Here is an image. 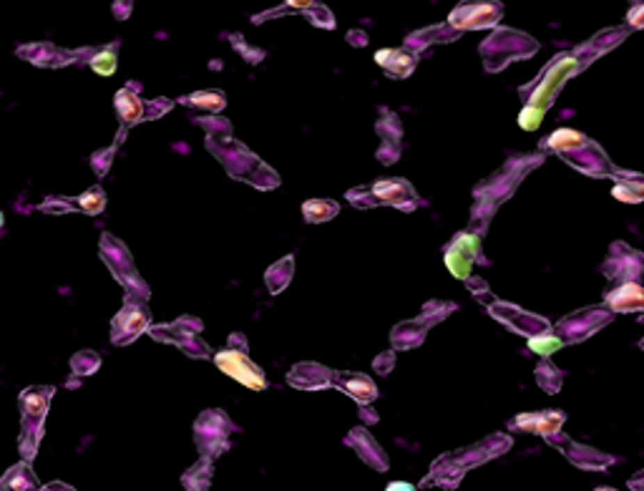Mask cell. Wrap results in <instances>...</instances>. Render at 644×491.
<instances>
[{
    "label": "cell",
    "mask_w": 644,
    "mask_h": 491,
    "mask_svg": "<svg viewBox=\"0 0 644 491\" xmlns=\"http://www.w3.org/2000/svg\"><path fill=\"white\" fill-rule=\"evenodd\" d=\"M508 449H511V438L504 436V433H493L486 441L471 446L466 451H456V453H448V456H441L433 464V472H430L428 481H435L438 486L453 489V486H458V481L463 478V474H466L468 469L483 464L488 458H496L499 453L508 451Z\"/></svg>",
    "instance_id": "obj_1"
},
{
    "label": "cell",
    "mask_w": 644,
    "mask_h": 491,
    "mask_svg": "<svg viewBox=\"0 0 644 491\" xmlns=\"http://www.w3.org/2000/svg\"><path fill=\"white\" fill-rule=\"evenodd\" d=\"M207 149H209L217 159H222L224 169H227L234 179L250 182V184H255L257 189H275V186L280 184L277 174L272 172L270 166H264L262 161L257 159L255 154L247 149V146L232 141V136L230 139H224L222 144H219V141L207 139Z\"/></svg>",
    "instance_id": "obj_2"
},
{
    "label": "cell",
    "mask_w": 644,
    "mask_h": 491,
    "mask_svg": "<svg viewBox=\"0 0 644 491\" xmlns=\"http://www.w3.org/2000/svg\"><path fill=\"white\" fill-rule=\"evenodd\" d=\"M348 200L355 207L388 204V207H398L403 212H413L415 207L421 204V197L415 194L410 182H405V179H378L370 186L350 189Z\"/></svg>",
    "instance_id": "obj_3"
},
{
    "label": "cell",
    "mask_w": 644,
    "mask_h": 491,
    "mask_svg": "<svg viewBox=\"0 0 644 491\" xmlns=\"http://www.w3.org/2000/svg\"><path fill=\"white\" fill-rule=\"evenodd\" d=\"M234 431L237 426L232 424L224 411H217V408L204 411L194 426V441H197L199 453L207 458H217L219 453L230 449V436Z\"/></svg>",
    "instance_id": "obj_4"
},
{
    "label": "cell",
    "mask_w": 644,
    "mask_h": 491,
    "mask_svg": "<svg viewBox=\"0 0 644 491\" xmlns=\"http://www.w3.org/2000/svg\"><path fill=\"white\" fill-rule=\"evenodd\" d=\"M202 320L197 318H179L171 325H154L149 328L154 340L161 343H171V346L182 348L191 358H209L211 351L209 346L202 340Z\"/></svg>",
    "instance_id": "obj_5"
},
{
    "label": "cell",
    "mask_w": 644,
    "mask_h": 491,
    "mask_svg": "<svg viewBox=\"0 0 644 491\" xmlns=\"http://www.w3.org/2000/svg\"><path fill=\"white\" fill-rule=\"evenodd\" d=\"M101 255H104L108 270L116 275V280L124 282L126 292L138 295V298H149V287L144 285V280L138 277L136 267L131 262V255H129V250L121 245L119 239H113L111 234H104L101 237Z\"/></svg>",
    "instance_id": "obj_6"
},
{
    "label": "cell",
    "mask_w": 644,
    "mask_h": 491,
    "mask_svg": "<svg viewBox=\"0 0 644 491\" xmlns=\"http://www.w3.org/2000/svg\"><path fill=\"white\" fill-rule=\"evenodd\" d=\"M453 310H456L453 303H438V300H433V303L421 312V318L408 320V323H403V325H398L390 332L393 346L398 348V351H408V348L421 346L423 338H426V332L430 330L438 320H443L448 312H453Z\"/></svg>",
    "instance_id": "obj_7"
},
{
    "label": "cell",
    "mask_w": 644,
    "mask_h": 491,
    "mask_svg": "<svg viewBox=\"0 0 644 491\" xmlns=\"http://www.w3.org/2000/svg\"><path fill=\"white\" fill-rule=\"evenodd\" d=\"M214 363H217V368L222 373H227L230 378L247 385L252 391H264V388H267V378H264L262 368L252 363L244 351L224 348V351H219L217 355H214Z\"/></svg>",
    "instance_id": "obj_8"
},
{
    "label": "cell",
    "mask_w": 644,
    "mask_h": 491,
    "mask_svg": "<svg viewBox=\"0 0 644 491\" xmlns=\"http://www.w3.org/2000/svg\"><path fill=\"white\" fill-rule=\"evenodd\" d=\"M144 300L146 298H134L129 292L126 305L111 323V340L116 346H129L149 328V310H146Z\"/></svg>",
    "instance_id": "obj_9"
},
{
    "label": "cell",
    "mask_w": 644,
    "mask_h": 491,
    "mask_svg": "<svg viewBox=\"0 0 644 491\" xmlns=\"http://www.w3.org/2000/svg\"><path fill=\"white\" fill-rule=\"evenodd\" d=\"M606 323H611L609 310H604V307H586V310H579L561 320L559 325H556V335L561 338V343H579V340L594 335Z\"/></svg>",
    "instance_id": "obj_10"
},
{
    "label": "cell",
    "mask_w": 644,
    "mask_h": 491,
    "mask_svg": "<svg viewBox=\"0 0 644 491\" xmlns=\"http://www.w3.org/2000/svg\"><path fill=\"white\" fill-rule=\"evenodd\" d=\"M574 71H577V61H574L572 56H566V58H556V63H552L549 71L541 76V81L536 83V88L529 91V104H531V106H539L541 111H546L549 104L554 101V96H556V91L564 86V81L569 79Z\"/></svg>",
    "instance_id": "obj_11"
},
{
    "label": "cell",
    "mask_w": 644,
    "mask_h": 491,
    "mask_svg": "<svg viewBox=\"0 0 644 491\" xmlns=\"http://www.w3.org/2000/svg\"><path fill=\"white\" fill-rule=\"evenodd\" d=\"M478 250H481L478 234L471 232L456 234L453 242L446 247V267L451 270V275L458 280H468L471 267H474L476 257H478Z\"/></svg>",
    "instance_id": "obj_12"
},
{
    "label": "cell",
    "mask_w": 644,
    "mask_h": 491,
    "mask_svg": "<svg viewBox=\"0 0 644 491\" xmlns=\"http://www.w3.org/2000/svg\"><path fill=\"white\" fill-rule=\"evenodd\" d=\"M488 312H491L499 323H504V325L511 328V330L519 332V335H526V338L549 330V323H546L544 318L533 315V312L521 310V307H516V305H508V303H491V305H488Z\"/></svg>",
    "instance_id": "obj_13"
},
{
    "label": "cell",
    "mask_w": 644,
    "mask_h": 491,
    "mask_svg": "<svg viewBox=\"0 0 644 491\" xmlns=\"http://www.w3.org/2000/svg\"><path fill=\"white\" fill-rule=\"evenodd\" d=\"M169 108H171V104L166 99H156L146 106L138 96H134L131 88H124V91L116 93V111H119V119L124 121L126 127H134V124L146 121V119H156V116L166 113Z\"/></svg>",
    "instance_id": "obj_14"
},
{
    "label": "cell",
    "mask_w": 644,
    "mask_h": 491,
    "mask_svg": "<svg viewBox=\"0 0 644 491\" xmlns=\"http://www.w3.org/2000/svg\"><path fill=\"white\" fill-rule=\"evenodd\" d=\"M602 270L614 282H631V280H637L642 275V255L634 252L631 247L622 245V242H614L609 259L604 262Z\"/></svg>",
    "instance_id": "obj_15"
},
{
    "label": "cell",
    "mask_w": 644,
    "mask_h": 491,
    "mask_svg": "<svg viewBox=\"0 0 644 491\" xmlns=\"http://www.w3.org/2000/svg\"><path fill=\"white\" fill-rule=\"evenodd\" d=\"M569 164L574 166V169H579V172L589 174V177H604V174H619L614 166H611V161L606 159V154L599 149L594 141L586 139L581 146H577V149H572V152L561 154Z\"/></svg>",
    "instance_id": "obj_16"
},
{
    "label": "cell",
    "mask_w": 644,
    "mask_h": 491,
    "mask_svg": "<svg viewBox=\"0 0 644 491\" xmlns=\"http://www.w3.org/2000/svg\"><path fill=\"white\" fill-rule=\"evenodd\" d=\"M564 424V413L561 411H536V413H521L511 421V428L516 431H529L536 436H554Z\"/></svg>",
    "instance_id": "obj_17"
},
{
    "label": "cell",
    "mask_w": 644,
    "mask_h": 491,
    "mask_svg": "<svg viewBox=\"0 0 644 491\" xmlns=\"http://www.w3.org/2000/svg\"><path fill=\"white\" fill-rule=\"evenodd\" d=\"M499 15H501L499 3H471V6H460L458 10H453L451 23L456 28H483L493 26Z\"/></svg>",
    "instance_id": "obj_18"
},
{
    "label": "cell",
    "mask_w": 644,
    "mask_h": 491,
    "mask_svg": "<svg viewBox=\"0 0 644 491\" xmlns=\"http://www.w3.org/2000/svg\"><path fill=\"white\" fill-rule=\"evenodd\" d=\"M332 380V371L320 363H297L287 373V383L292 388H303V391H320L328 388Z\"/></svg>",
    "instance_id": "obj_19"
},
{
    "label": "cell",
    "mask_w": 644,
    "mask_h": 491,
    "mask_svg": "<svg viewBox=\"0 0 644 491\" xmlns=\"http://www.w3.org/2000/svg\"><path fill=\"white\" fill-rule=\"evenodd\" d=\"M330 385H335V388L345 391L350 399L357 401L360 405L373 403V401L378 399V388H375V383L368 378V376H362V373H332Z\"/></svg>",
    "instance_id": "obj_20"
},
{
    "label": "cell",
    "mask_w": 644,
    "mask_h": 491,
    "mask_svg": "<svg viewBox=\"0 0 644 491\" xmlns=\"http://www.w3.org/2000/svg\"><path fill=\"white\" fill-rule=\"evenodd\" d=\"M345 441H348L350 449H355L357 456H360L365 464H370L373 469H378V472H388V456H385V451H383L380 446L375 444V438L370 436L365 428H353Z\"/></svg>",
    "instance_id": "obj_21"
},
{
    "label": "cell",
    "mask_w": 644,
    "mask_h": 491,
    "mask_svg": "<svg viewBox=\"0 0 644 491\" xmlns=\"http://www.w3.org/2000/svg\"><path fill=\"white\" fill-rule=\"evenodd\" d=\"M606 307L614 312H639L644 307V292L639 282H622L619 287L609 292L604 298Z\"/></svg>",
    "instance_id": "obj_22"
},
{
    "label": "cell",
    "mask_w": 644,
    "mask_h": 491,
    "mask_svg": "<svg viewBox=\"0 0 644 491\" xmlns=\"http://www.w3.org/2000/svg\"><path fill=\"white\" fill-rule=\"evenodd\" d=\"M552 438L554 446H559L561 451L569 456V461L577 466H581V469H604L606 464H609L611 458L604 456V453L594 451V449H581V446H577L574 441H569V438Z\"/></svg>",
    "instance_id": "obj_23"
},
{
    "label": "cell",
    "mask_w": 644,
    "mask_h": 491,
    "mask_svg": "<svg viewBox=\"0 0 644 491\" xmlns=\"http://www.w3.org/2000/svg\"><path fill=\"white\" fill-rule=\"evenodd\" d=\"M292 275H295V257H292V255H287V257L280 259V262H275V265H272L270 270L264 273L267 290H270L272 295H280V292H282L284 287L289 285Z\"/></svg>",
    "instance_id": "obj_24"
},
{
    "label": "cell",
    "mask_w": 644,
    "mask_h": 491,
    "mask_svg": "<svg viewBox=\"0 0 644 491\" xmlns=\"http://www.w3.org/2000/svg\"><path fill=\"white\" fill-rule=\"evenodd\" d=\"M375 61H378L390 76H398V79H401V76H408V73L415 68V56L405 54V51H398V48H393V51H380V54L375 56Z\"/></svg>",
    "instance_id": "obj_25"
},
{
    "label": "cell",
    "mask_w": 644,
    "mask_h": 491,
    "mask_svg": "<svg viewBox=\"0 0 644 491\" xmlns=\"http://www.w3.org/2000/svg\"><path fill=\"white\" fill-rule=\"evenodd\" d=\"M586 141L584 134L574 131V129H559V131H554L549 139L541 144V149H546V152H556V154H566L572 152V149H577V146H581Z\"/></svg>",
    "instance_id": "obj_26"
},
{
    "label": "cell",
    "mask_w": 644,
    "mask_h": 491,
    "mask_svg": "<svg viewBox=\"0 0 644 491\" xmlns=\"http://www.w3.org/2000/svg\"><path fill=\"white\" fill-rule=\"evenodd\" d=\"M53 396V388H31L23 393V411L28 421H40L48 408V399Z\"/></svg>",
    "instance_id": "obj_27"
},
{
    "label": "cell",
    "mask_w": 644,
    "mask_h": 491,
    "mask_svg": "<svg viewBox=\"0 0 644 491\" xmlns=\"http://www.w3.org/2000/svg\"><path fill=\"white\" fill-rule=\"evenodd\" d=\"M340 212V204L332 200H309L303 204V217L309 225H320V222H330Z\"/></svg>",
    "instance_id": "obj_28"
},
{
    "label": "cell",
    "mask_w": 644,
    "mask_h": 491,
    "mask_svg": "<svg viewBox=\"0 0 644 491\" xmlns=\"http://www.w3.org/2000/svg\"><path fill=\"white\" fill-rule=\"evenodd\" d=\"M211 474H214V466H211V458L204 456L197 466H191L189 472L182 476V484L186 489H209L211 484Z\"/></svg>",
    "instance_id": "obj_29"
},
{
    "label": "cell",
    "mask_w": 644,
    "mask_h": 491,
    "mask_svg": "<svg viewBox=\"0 0 644 491\" xmlns=\"http://www.w3.org/2000/svg\"><path fill=\"white\" fill-rule=\"evenodd\" d=\"M536 378H539V385L546 393H556L559 391V383L564 380V373H561L554 363L544 360V363L536 368Z\"/></svg>",
    "instance_id": "obj_30"
},
{
    "label": "cell",
    "mask_w": 644,
    "mask_h": 491,
    "mask_svg": "<svg viewBox=\"0 0 644 491\" xmlns=\"http://www.w3.org/2000/svg\"><path fill=\"white\" fill-rule=\"evenodd\" d=\"M184 104H189V106H202V108H207V111H222L227 101H224V93L199 91V93H191V96H186Z\"/></svg>",
    "instance_id": "obj_31"
},
{
    "label": "cell",
    "mask_w": 644,
    "mask_h": 491,
    "mask_svg": "<svg viewBox=\"0 0 644 491\" xmlns=\"http://www.w3.org/2000/svg\"><path fill=\"white\" fill-rule=\"evenodd\" d=\"M561 346H564V343H561L559 335H552L549 330L529 338V348H531L533 353H539V355H552V353L559 351Z\"/></svg>",
    "instance_id": "obj_32"
},
{
    "label": "cell",
    "mask_w": 644,
    "mask_h": 491,
    "mask_svg": "<svg viewBox=\"0 0 644 491\" xmlns=\"http://www.w3.org/2000/svg\"><path fill=\"white\" fill-rule=\"evenodd\" d=\"M642 192H644V186H642V182H639V177H634V182H625V184H619L611 189V194H614L617 200L629 202V204L642 202Z\"/></svg>",
    "instance_id": "obj_33"
},
{
    "label": "cell",
    "mask_w": 644,
    "mask_h": 491,
    "mask_svg": "<svg viewBox=\"0 0 644 491\" xmlns=\"http://www.w3.org/2000/svg\"><path fill=\"white\" fill-rule=\"evenodd\" d=\"M378 134L383 136V141H390V144H398L403 136V127L395 113H385V121H378Z\"/></svg>",
    "instance_id": "obj_34"
},
{
    "label": "cell",
    "mask_w": 644,
    "mask_h": 491,
    "mask_svg": "<svg viewBox=\"0 0 644 491\" xmlns=\"http://www.w3.org/2000/svg\"><path fill=\"white\" fill-rule=\"evenodd\" d=\"M76 202H79V209H83L86 214H99L106 207V194L101 192L99 186H93V189H88V192H86L83 197H79Z\"/></svg>",
    "instance_id": "obj_35"
},
{
    "label": "cell",
    "mask_w": 644,
    "mask_h": 491,
    "mask_svg": "<svg viewBox=\"0 0 644 491\" xmlns=\"http://www.w3.org/2000/svg\"><path fill=\"white\" fill-rule=\"evenodd\" d=\"M91 68L101 76H111L116 71V51L113 48H106L101 54H96L91 58Z\"/></svg>",
    "instance_id": "obj_36"
},
{
    "label": "cell",
    "mask_w": 644,
    "mask_h": 491,
    "mask_svg": "<svg viewBox=\"0 0 644 491\" xmlns=\"http://www.w3.org/2000/svg\"><path fill=\"white\" fill-rule=\"evenodd\" d=\"M99 355L91 351H81L79 355H73V371L81 373V376H88V373H93L96 368H99Z\"/></svg>",
    "instance_id": "obj_37"
},
{
    "label": "cell",
    "mask_w": 644,
    "mask_h": 491,
    "mask_svg": "<svg viewBox=\"0 0 644 491\" xmlns=\"http://www.w3.org/2000/svg\"><path fill=\"white\" fill-rule=\"evenodd\" d=\"M6 486H13V489H28V486H35V478H33V474L28 472L26 466L20 464L13 474H8Z\"/></svg>",
    "instance_id": "obj_38"
},
{
    "label": "cell",
    "mask_w": 644,
    "mask_h": 491,
    "mask_svg": "<svg viewBox=\"0 0 644 491\" xmlns=\"http://www.w3.org/2000/svg\"><path fill=\"white\" fill-rule=\"evenodd\" d=\"M541 119H544V111H541L539 106H531V104H529V106L521 111L519 124H521V129H526V131H533V129H539Z\"/></svg>",
    "instance_id": "obj_39"
},
{
    "label": "cell",
    "mask_w": 644,
    "mask_h": 491,
    "mask_svg": "<svg viewBox=\"0 0 644 491\" xmlns=\"http://www.w3.org/2000/svg\"><path fill=\"white\" fill-rule=\"evenodd\" d=\"M401 156V146L398 144H390V141H383L380 152H378V159H383L385 164H393L395 159Z\"/></svg>",
    "instance_id": "obj_40"
},
{
    "label": "cell",
    "mask_w": 644,
    "mask_h": 491,
    "mask_svg": "<svg viewBox=\"0 0 644 491\" xmlns=\"http://www.w3.org/2000/svg\"><path fill=\"white\" fill-rule=\"evenodd\" d=\"M393 360H395V355L393 353H383V355H378L375 358V371L380 373V376H388L390 371H393Z\"/></svg>",
    "instance_id": "obj_41"
},
{
    "label": "cell",
    "mask_w": 644,
    "mask_h": 491,
    "mask_svg": "<svg viewBox=\"0 0 644 491\" xmlns=\"http://www.w3.org/2000/svg\"><path fill=\"white\" fill-rule=\"evenodd\" d=\"M113 156V149H106L104 154H96L93 156V169H96V174H106V169H108V164H111V159Z\"/></svg>",
    "instance_id": "obj_42"
},
{
    "label": "cell",
    "mask_w": 644,
    "mask_h": 491,
    "mask_svg": "<svg viewBox=\"0 0 644 491\" xmlns=\"http://www.w3.org/2000/svg\"><path fill=\"white\" fill-rule=\"evenodd\" d=\"M227 348H237V351L247 353V338H244V335H239V332H234V335H230V346H227Z\"/></svg>",
    "instance_id": "obj_43"
},
{
    "label": "cell",
    "mask_w": 644,
    "mask_h": 491,
    "mask_svg": "<svg viewBox=\"0 0 644 491\" xmlns=\"http://www.w3.org/2000/svg\"><path fill=\"white\" fill-rule=\"evenodd\" d=\"M292 8H303V10H309V6H315V0H287Z\"/></svg>",
    "instance_id": "obj_44"
},
{
    "label": "cell",
    "mask_w": 644,
    "mask_h": 491,
    "mask_svg": "<svg viewBox=\"0 0 644 491\" xmlns=\"http://www.w3.org/2000/svg\"><path fill=\"white\" fill-rule=\"evenodd\" d=\"M639 15H642V8L637 6V8H634V10H631V15H629V18H631V26H634V28H639V26H642V20H639Z\"/></svg>",
    "instance_id": "obj_45"
},
{
    "label": "cell",
    "mask_w": 644,
    "mask_h": 491,
    "mask_svg": "<svg viewBox=\"0 0 644 491\" xmlns=\"http://www.w3.org/2000/svg\"><path fill=\"white\" fill-rule=\"evenodd\" d=\"M0 225H3V212H0Z\"/></svg>",
    "instance_id": "obj_46"
}]
</instances>
